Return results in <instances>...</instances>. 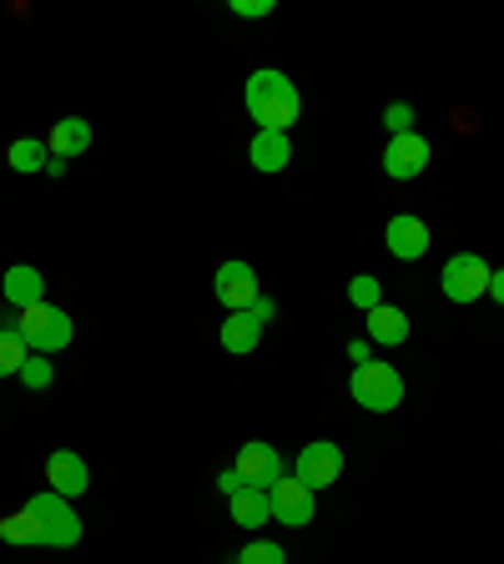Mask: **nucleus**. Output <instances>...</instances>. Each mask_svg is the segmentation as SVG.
<instances>
[{
    "instance_id": "obj_9",
    "label": "nucleus",
    "mask_w": 504,
    "mask_h": 564,
    "mask_svg": "<svg viewBox=\"0 0 504 564\" xmlns=\"http://www.w3.org/2000/svg\"><path fill=\"white\" fill-rule=\"evenodd\" d=\"M384 242H388V253H394L398 263H419V257L429 253L434 232H429V222H424V217H414V212H398L394 222H388V228H384Z\"/></svg>"
},
{
    "instance_id": "obj_17",
    "label": "nucleus",
    "mask_w": 504,
    "mask_h": 564,
    "mask_svg": "<svg viewBox=\"0 0 504 564\" xmlns=\"http://www.w3.org/2000/svg\"><path fill=\"white\" fill-rule=\"evenodd\" d=\"M228 515L242 529H263L273 519V499H267V489H242L238 499H228Z\"/></svg>"
},
{
    "instance_id": "obj_10",
    "label": "nucleus",
    "mask_w": 504,
    "mask_h": 564,
    "mask_svg": "<svg viewBox=\"0 0 504 564\" xmlns=\"http://www.w3.org/2000/svg\"><path fill=\"white\" fill-rule=\"evenodd\" d=\"M267 499H273V519H277V524H288V529L313 524V509H318V505H313L308 484H298V479H288V474H283V479L267 489Z\"/></svg>"
},
{
    "instance_id": "obj_7",
    "label": "nucleus",
    "mask_w": 504,
    "mask_h": 564,
    "mask_svg": "<svg viewBox=\"0 0 504 564\" xmlns=\"http://www.w3.org/2000/svg\"><path fill=\"white\" fill-rule=\"evenodd\" d=\"M212 298L222 302L228 312H248L252 302L263 298V283L252 273V263H222L212 273Z\"/></svg>"
},
{
    "instance_id": "obj_21",
    "label": "nucleus",
    "mask_w": 504,
    "mask_h": 564,
    "mask_svg": "<svg viewBox=\"0 0 504 564\" xmlns=\"http://www.w3.org/2000/svg\"><path fill=\"white\" fill-rule=\"evenodd\" d=\"M25 358H31V349L21 343V333H15V328H0V378L21 373Z\"/></svg>"
},
{
    "instance_id": "obj_19",
    "label": "nucleus",
    "mask_w": 504,
    "mask_h": 564,
    "mask_svg": "<svg viewBox=\"0 0 504 564\" xmlns=\"http://www.w3.org/2000/svg\"><path fill=\"white\" fill-rule=\"evenodd\" d=\"M6 162H11V172H21V177H31V172H46L51 152L41 136H15L11 146H6Z\"/></svg>"
},
{
    "instance_id": "obj_22",
    "label": "nucleus",
    "mask_w": 504,
    "mask_h": 564,
    "mask_svg": "<svg viewBox=\"0 0 504 564\" xmlns=\"http://www.w3.org/2000/svg\"><path fill=\"white\" fill-rule=\"evenodd\" d=\"M349 302H353V308H363V312H373L379 302H384V283H379L373 273H359L349 283Z\"/></svg>"
},
{
    "instance_id": "obj_11",
    "label": "nucleus",
    "mask_w": 504,
    "mask_h": 564,
    "mask_svg": "<svg viewBox=\"0 0 504 564\" xmlns=\"http://www.w3.org/2000/svg\"><path fill=\"white\" fill-rule=\"evenodd\" d=\"M46 484L61 499H81V494L91 489V468H86V458L76 454V449H56V454L46 458Z\"/></svg>"
},
{
    "instance_id": "obj_20",
    "label": "nucleus",
    "mask_w": 504,
    "mask_h": 564,
    "mask_svg": "<svg viewBox=\"0 0 504 564\" xmlns=\"http://www.w3.org/2000/svg\"><path fill=\"white\" fill-rule=\"evenodd\" d=\"M0 540H11V544H41V550H46V540H41V519L31 515V509L0 515Z\"/></svg>"
},
{
    "instance_id": "obj_6",
    "label": "nucleus",
    "mask_w": 504,
    "mask_h": 564,
    "mask_svg": "<svg viewBox=\"0 0 504 564\" xmlns=\"http://www.w3.org/2000/svg\"><path fill=\"white\" fill-rule=\"evenodd\" d=\"M338 474H343V449L328 444V439H318V444H303L298 458H293V479L308 484L313 494H318V489H333Z\"/></svg>"
},
{
    "instance_id": "obj_25",
    "label": "nucleus",
    "mask_w": 504,
    "mask_h": 564,
    "mask_svg": "<svg viewBox=\"0 0 504 564\" xmlns=\"http://www.w3.org/2000/svg\"><path fill=\"white\" fill-rule=\"evenodd\" d=\"M384 126L394 136H408V132H414V107H408V101H394V107L384 111Z\"/></svg>"
},
{
    "instance_id": "obj_8",
    "label": "nucleus",
    "mask_w": 504,
    "mask_h": 564,
    "mask_svg": "<svg viewBox=\"0 0 504 564\" xmlns=\"http://www.w3.org/2000/svg\"><path fill=\"white\" fill-rule=\"evenodd\" d=\"M242 474V479L252 484V489H273L283 474H288V464H283V454H277L273 444H263V439H252V444L238 449V464H232Z\"/></svg>"
},
{
    "instance_id": "obj_26",
    "label": "nucleus",
    "mask_w": 504,
    "mask_h": 564,
    "mask_svg": "<svg viewBox=\"0 0 504 564\" xmlns=\"http://www.w3.org/2000/svg\"><path fill=\"white\" fill-rule=\"evenodd\" d=\"M273 11H277L273 0H232V15H242V21H263Z\"/></svg>"
},
{
    "instance_id": "obj_18",
    "label": "nucleus",
    "mask_w": 504,
    "mask_h": 564,
    "mask_svg": "<svg viewBox=\"0 0 504 564\" xmlns=\"http://www.w3.org/2000/svg\"><path fill=\"white\" fill-rule=\"evenodd\" d=\"M217 338H222V349H228V353H252L258 343H263V323H258L252 312H232Z\"/></svg>"
},
{
    "instance_id": "obj_30",
    "label": "nucleus",
    "mask_w": 504,
    "mask_h": 564,
    "mask_svg": "<svg viewBox=\"0 0 504 564\" xmlns=\"http://www.w3.org/2000/svg\"><path fill=\"white\" fill-rule=\"evenodd\" d=\"M490 292H494V302L504 308V267H500V273H490Z\"/></svg>"
},
{
    "instance_id": "obj_14",
    "label": "nucleus",
    "mask_w": 504,
    "mask_h": 564,
    "mask_svg": "<svg viewBox=\"0 0 504 564\" xmlns=\"http://www.w3.org/2000/svg\"><path fill=\"white\" fill-rule=\"evenodd\" d=\"M46 152L61 156V162H72V156H86V152H91V121H86V117H61V121H51Z\"/></svg>"
},
{
    "instance_id": "obj_27",
    "label": "nucleus",
    "mask_w": 504,
    "mask_h": 564,
    "mask_svg": "<svg viewBox=\"0 0 504 564\" xmlns=\"http://www.w3.org/2000/svg\"><path fill=\"white\" fill-rule=\"evenodd\" d=\"M217 489L228 494V499H238V494H242V489H252V484H248V479H242L238 468H228V474H222V479H217Z\"/></svg>"
},
{
    "instance_id": "obj_28",
    "label": "nucleus",
    "mask_w": 504,
    "mask_h": 564,
    "mask_svg": "<svg viewBox=\"0 0 504 564\" xmlns=\"http://www.w3.org/2000/svg\"><path fill=\"white\" fill-rule=\"evenodd\" d=\"M349 358H353V368H359V363H373V343H369V338L349 343Z\"/></svg>"
},
{
    "instance_id": "obj_4",
    "label": "nucleus",
    "mask_w": 504,
    "mask_h": 564,
    "mask_svg": "<svg viewBox=\"0 0 504 564\" xmlns=\"http://www.w3.org/2000/svg\"><path fill=\"white\" fill-rule=\"evenodd\" d=\"M25 509L41 519V540H46V550H76V544H81V515L72 509V499L41 489V494L25 499Z\"/></svg>"
},
{
    "instance_id": "obj_1",
    "label": "nucleus",
    "mask_w": 504,
    "mask_h": 564,
    "mask_svg": "<svg viewBox=\"0 0 504 564\" xmlns=\"http://www.w3.org/2000/svg\"><path fill=\"white\" fill-rule=\"evenodd\" d=\"M242 101H248L252 121H258V132H288L293 121L303 117L298 86H293L283 71H273V66H263V71L248 76V86H242Z\"/></svg>"
},
{
    "instance_id": "obj_5",
    "label": "nucleus",
    "mask_w": 504,
    "mask_h": 564,
    "mask_svg": "<svg viewBox=\"0 0 504 564\" xmlns=\"http://www.w3.org/2000/svg\"><path fill=\"white\" fill-rule=\"evenodd\" d=\"M439 288L449 302H480L490 292V263L480 253H454L439 273Z\"/></svg>"
},
{
    "instance_id": "obj_24",
    "label": "nucleus",
    "mask_w": 504,
    "mask_h": 564,
    "mask_svg": "<svg viewBox=\"0 0 504 564\" xmlns=\"http://www.w3.org/2000/svg\"><path fill=\"white\" fill-rule=\"evenodd\" d=\"M238 564H288V554H283V544H273V540H252L248 550L238 554Z\"/></svg>"
},
{
    "instance_id": "obj_15",
    "label": "nucleus",
    "mask_w": 504,
    "mask_h": 564,
    "mask_svg": "<svg viewBox=\"0 0 504 564\" xmlns=\"http://www.w3.org/2000/svg\"><path fill=\"white\" fill-rule=\"evenodd\" d=\"M363 328H369V343H379V349L408 343V312L394 308V302H379L373 312H363Z\"/></svg>"
},
{
    "instance_id": "obj_16",
    "label": "nucleus",
    "mask_w": 504,
    "mask_h": 564,
    "mask_svg": "<svg viewBox=\"0 0 504 564\" xmlns=\"http://www.w3.org/2000/svg\"><path fill=\"white\" fill-rule=\"evenodd\" d=\"M248 162L258 172H283L293 162V142H288V132H252V142H248Z\"/></svg>"
},
{
    "instance_id": "obj_2",
    "label": "nucleus",
    "mask_w": 504,
    "mask_h": 564,
    "mask_svg": "<svg viewBox=\"0 0 504 564\" xmlns=\"http://www.w3.org/2000/svg\"><path fill=\"white\" fill-rule=\"evenodd\" d=\"M15 333H21V343L31 353H61V349H72V338H76V328H72V312H61V308H51V302H36V308H25V312H15Z\"/></svg>"
},
{
    "instance_id": "obj_23",
    "label": "nucleus",
    "mask_w": 504,
    "mask_h": 564,
    "mask_svg": "<svg viewBox=\"0 0 504 564\" xmlns=\"http://www.w3.org/2000/svg\"><path fill=\"white\" fill-rule=\"evenodd\" d=\"M15 378H21V384L31 388V394H41V388H51V378H56V368H51V358H46V353H31V358L21 363V373H15Z\"/></svg>"
},
{
    "instance_id": "obj_3",
    "label": "nucleus",
    "mask_w": 504,
    "mask_h": 564,
    "mask_svg": "<svg viewBox=\"0 0 504 564\" xmlns=\"http://www.w3.org/2000/svg\"><path fill=\"white\" fill-rule=\"evenodd\" d=\"M349 394L369 413H394L404 403V373L394 363H359L349 378Z\"/></svg>"
},
{
    "instance_id": "obj_29",
    "label": "nucleus",
    "mask_w": 504,
    "mask_h": 564,
    "mask_svg": "<svg viewBox=\"0 0 504 564\" xmlns=\"http://www.w3.org/2000/svg\"><path fill=\"white\" fill-rule=\"evenodd\" d=\"M248 312H252V318H258V323H267V318H273L277 308H273V298H258V302H252Z\"/></svg>"
},
{
    "instance_id": "obj_13",
    "label": "nucleus",
    "mask_w": 504,
    "mask_h": 564,
    "mask_svg": "<svg viewBox=\"0 0 504 564\" xmlns=\"http://www.w3.org/2000/svg\"><path fill=\"white\" fill-rule=\"evenodd\" d=\"M0 292H6V302H11L15 312H25V308H36V302H46V277H41V267L15 263L0 277Z\"/></svg>"
},
{
    "instance_id": "obj_12",
    "label": "nucleus",
    "mask_w": 504,
    "mask_h": 564,
    "mask_svg": "<svg viewBox=\"0 0 504 564\" xmlns=\"http://www.w3.org/2000/svg\"><path fill=\"white\" fill-rule=\"evenodd\" d=\"M424 167H429V142H424L419 132H408V136H388L384 146V172L394 181H414L424 177Z\"/></svg>"
}]
</instances>
